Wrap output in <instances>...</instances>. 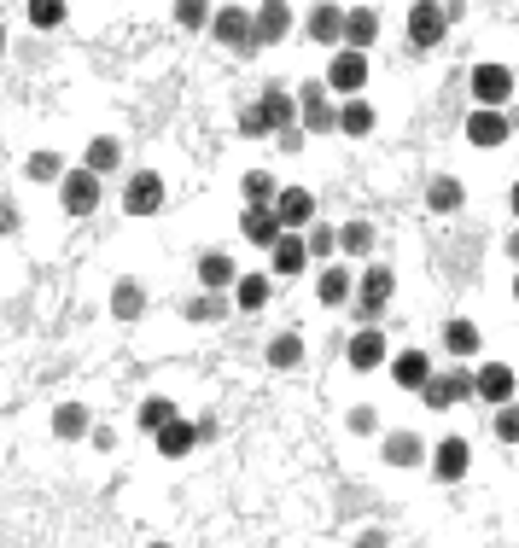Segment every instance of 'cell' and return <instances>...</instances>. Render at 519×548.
<instances>
[{
  "mask_svg": "<svg viewBox=\"0 0 519 548\" xmlns=\"http://www.w3.org/2000/svg\"><path fill=\"white\" fill-rule=\"evenodd\" d=\"M210 35L234 53H257V24H251V6H216L210 12Z\"/></svg>",
  "mask_w": 519,
  "mask_h": 548,
  "instance_id": "1",
  "label": "cell"
},
{
  "mask_svg": "<svg viewBox=\"0 0 519 548\" xmlns=\"http://www.w3.org/2000/svg\"><path fill=\"white\" fill-rule=\"evenodd\" d=\"M321 88H327V94H345V100H362V88H368V53L339 47L333 65H327V76H321Z\"/></svg>",
  "mask_w": 519,
  "mask_h": 548,
  "instance_id": "2",
  "label": "cell"
},
{
  "mask_svg": "<svg viewBox=\"0 0 519 548\" xmlns=\"http://www.w3.org/2000/svg\"><path fill=\"white\" fill-rule=\"evenodd\" d=\"M269 210H275L280 234H304V228L315 222V193H310V187H280Z\"/></svg>",
  "mask_w": 519,
  "mask_h": 548,
  "instance_id": "3",
  "label": "cell"
},
{
  "mask_svg": "<svg viewBox=\"0 0 519 548\" xmlns=\"http://www.w3.org/2000/svg\"><path fill=\"white\" fill-rule=\"evenodd\" d=\"M391 286H397V274L385 269V263H368L362 292H356V321H380L385 304H391Z\"/></svg>",
  "mask_w": 519,
  "mask_h": 548,
  "instance_id": "4",
  "label": "cell"
},
{
  "mask_svg": "<svg viewBox=\"0 0 519 548\" xmlns=\"http://www.w3.org/2000/svg\"><path fill=\"white\" fill-rule=\"evenodd\" d=\"M123 210L129 216H158L164 210V175L158 170H135L129 187H123Z\"/></svg>",
  "mask_w": 519,
  "mask_h": 548,
  "instance_id": "5",
  "label": "cell"
},
{
  "mask_svg": "<svg viewBox=\"0 0 519 548\" xmlns=\"http://www.w3.org/2000/svg\"><path fill=\"white\" fill-rule=\"evenodd\" d=\"M59 205H65V216H94V205H100V181H94L88 170L59 175Z\"/></svg>",
  "mask_w": 519,
  "mask_h": 548,
  "instance_id": "6",
  "label": "cell"
},
{
  "mask_svg": "<svg viewBox=\"0 0 519 548\" xmlns=\"http://www.w3.org/2000/svg\"><path fill=\"white\" fill-rule=\"evenodd\" d=\"M473 94H479V111H502L508 94H514V70L508 65H479L473 70Z\"/></svg>",
  "mask_w": 519,
  "mask_h": 548,
  "instance_id": "7",
  "label": "cell"
},
{
  "mask_svg": "<svg viewBox=\"0 0 519 548\" xmlns=\"http://www.w3.org/2000/svg\"><path fill=\"white\" fill-rule=\"evenodd\" d=\"M420 397H426V409H455V403H467L473 397V374H432L420 385Z\"/></svg>",
  "mask_w": 519,
  "mask_h": 548,
  "instance_id": "8",
  "label": "cell"
},
{
  "mask_svg": "<svg viewBox=\"0 0 519 548\" xmlns=\"http://www.w3.org/2000/svg\"><path fill=\"white\" fill-rule=\"evenodd\" d=\"M473 397L490 403V409H508V397H514V368H508V362H485V368L473 374Z\"/></svg>",
  "mask_w": 519,
  "mask_h": 548,
  "instance_id": "9",
  "label": "cell"
},
{
  "mask_svg": "<svg viewBox=\"0 0 519 548\" xmlns=\"http://www.w3.org/2000/svg\"><path fill=\"white\" fill-rule=\"evenodd\" d=\"M444 30H450V6H409V41L415 47H438L444 41Z\"/></svg>",
  "mask_w": 519,
  "mask_h": 548,
  "instance_id": "10",
  "label": "cell"
},
{
  "mask_svg": "<svg viewBox=\"0 0 519 548\" xmlns=\"http://www.w3.org/2000/svg\"><path fill=\"white\" fill-rule=\"evenodd\" d=\"M467 467H473V449H467V438H444V444L432 449V473L444 484L467 479Z\"/></svg>",
  "mask_w": 519,
  "mask_h": 548,
  "instance_id": "11",
  "label": "cell"
},
{
  "mask_svg": "<svg viewBox=\"0 0 519 548\" xmlns=\"http://www.w3.org/2000/svg\"><path fill=\"white\" fill-rule=\"evenodd\" d=\"M251 111H257L263 135H280L286 123H298V100H292V94H280V88H269V94H263V100L251 105Z\"/></svg>",
  "mask_w": 519,
  "mask_h": 548,
  "instance_id": "12",
  "label": "cell"
},
{
  "mask_svg": "<svg viewBox=\"0 0 519 548\" xmlns=\"http://www.w3.org/2000/svg\"><path fill=\"white\" fill-rule=\"evenodd\" d=\"M304 35H310V41H327V47H339V41H345V6H310Z\"/></svg>",
  "mask_w": 519,
  "mask_h": 548,
  "instance_id": "13",
  "label": "cell"
},
{
  "mask_svg": "<svg viewBox=\"0 0 519 548\" xmlns=\"http://www.w3.org/2000/svg\"><path fill=\"white\" fill-rule=\"evenodd\" d=\"M251 24H257V41H263V47H275V41H286V30H292V6L269 0V6L251 12Z\"/></svg>",
  "mask_w": 519,
  "mask_h": 548,
  "instance_id": "14",
  "label": "cell"
},
{
  "mask_svg": "<svg viewBox=\"0 0 519 548\" xmlns=\"http://www.w3.org/2000/svg\"><path fill=\"white\" fill-rule=\"evenodd\" d=\"M374 35H380L374 6H350V12H345V47H350V53H368V47H374Z\"/></svg>",
  "mask_w": 519,
  "mask_h": 548,
  "instance_id": "15",
  "label": "cell"
},
{
  "mask_svg": "<svg viewBox=\"0 0 519 548\" xmlns=\"http://www.w3.org/2000/svg\"><path fill=\"white\" fill-rule=\"evenodd\" d=\"M508 135H514V123H508L502 111H473V117H467V140H473V146H502Z\"/></svg>",
  "mask_w": 519,
  "mask_h": 548,
  "instance_id": "16",
  "label": "cell"
},
{
  "mask_svg": "<svg viewBox=\"0 0 519 548\" xmlns=\"http://www.w3.org/2000/svg\"><path fill=\"white\" fill-rule=\"evenodd\" d=\"M240 234H245L251 245H263V251H275V240H280L275 210H269V205H251V210L240 216Z\"/></svg>",
  "mask_w": 519,
  "mask_h": 548,
  "instance_id": "17",
  "label": "cell"
},
{
  "mask_svg": "<svg viewBox=\"0 0 519 548\" xmlns=\"http://www.w3.org/2000/svg\"><path fill=\"white\" fill-rule=\"evenodd\" d=\"M298 117H304V129H333V100H327L321 82H304V94H298Z\"/></svg>",
  "mask_w": 519,
  "mask_h": 548,
  "instance_id": "18",
  "label": "cell"
},
{
  "mask_svg": "<svg viewBox=\"0 0 519 548\" xmlns=\"http://www.w3.org/2000/svg\"><path fill=\"white\" fill-rule=\"evenodd\" d=\"M380 362H385V333L380 327H362V333L350 339V368L368 374V368H380Z\"/></svg>",
  "mask_w": 519,
  "mask_h": 548,
  "instance_id": "19",
  "label": "cell"
},
{
  "mask_svg": "<svg viewBox=\"0 0 519 548\" xmlns=\"http://www.w3.org/2000/svg\"><path fill=\"white\" fill-rule=\"evenodd\" d=\"M333 129L350 140H362V135H374V105L368 100H345L339 111H333Z\"/></svg>",
  "mask_w": 519,
  "mask_h": 548,
  "instance_id": "20",
  "label": "cell"
},
{
  "mask_svg": "<svg viewBox=\"0 0 519 548\" xmlns=\"http://www.w3.org/2000/svg\"><path fill=\"white\" fill-rule=\"evenodd\" d=\"M152 438H158V449H164L170 461H181V455H193V444H199V426L175 414L170 426H164V432H152Z\"/></svg>",
  "mask_w": 519,
  "mask_h": 548,
  "instance_id": "21",
  "label": "cell"
},
{
  "mask_svg": "<svg viewBox=\"0 0 519 548\" xmlns=\"http://www.w3.org/2000/svg\"><path fill=\"white\" fill-rule=\"evenodd\" d=\"M234 280H240V269H234L228 251H205V257H199V286H205V292H222V286H234Z\"/></svg>",
  "mask_w": 519,
  "mask_h": 548,
  "instance_id": "22",
  "label": "cell"
},
{
  "mask_svg": "<svg viewBox=\"0 0 519 548\" xmlns=\"http://www.w3.org/2000/svg\"><path fill=\"white\" fill-rule=\"evenodd\" d=\"M391 379H397L403 391H420V385L432 379V356H426V350H403V356L391 362Z\"/></svg>",
  "mask_w": 519,
  "mask_h": 548,
  "instance_id": "23",
  "label": "cell"
},
{
  "mask_svg": "<svg viewBox=\"0 0 519 548\" xmlns=\"http://www.w3.org/2000/svg\"><path fill=\"white\" fill-rule=\"evenodd\" d=\"M269 292H275V286H269V274H240V280H234V309L257 315V309L269 304Z\"/></svg>",
  "mask_w": 519,
  "mask_h": 548,
  "instance_id": "24",
  "label": "cell"
},
{
  "mask_svg": "<svg viewBox=\"0 0 519 548\" xmlns=\"http://www.w3.org/2000/svg\"><path fill=\"white\" fill-rule=\"evenodd\" d=\"M333 245H339L345 257H368V251H374V222H362V216H350L345 228L333 234Z\"/></svg>",
  "mask_w": 519,
  "mask_h": 548,
  "instance_id": "25",
  "label": "cell"
},
{
  "mask_svg": "<svg viewBox=\"0 0 519 548\" xmlns=\"http://www.w3.org/2000/svg\"><path fill=\"white\" fill-rule=\"evenodd\" d=\"M269 257H275V274H304V263H310V251H304V234H280Z\"/></svg>",
  "mask_w": 519,
  "mask_h": 548,
  "instance_id": "26",
  "label": "cell"
},
{
  "mask_svg": "<svg viewBox=\"0 0 519 548\" xmlns=\"http://www.w3.org/2000/svg\"><path fill=\"white\" fill-rule=\"evenodd\" d=\"M117 164H123V146H117L111 135H100L94 146H88V158H82V170L94 175V181H100V175H111Z\"/></svg>",
  "mask_w": 519,
  "mask_h": 548,
  "instance_id": "27",
  "label": "cell"
},
{
  "mask_svg": "<svg viewBox=\"0 0 519 548\" xmlns=\"http://www.w3.org/2000/svg\"><path fill=\"white\" fill-rule=\"evenodd\" d=\"M380 455L391 461V467H420V455H426V444H420L415 432H391Z\"/></svg>",
  "mask_w": 519,
  "mask_h": 548,
  "instance_id": "28",
  "label": "cell"
},
{
  "mask_svg": "<svg viewBox=\"0 0 519 548\" xmlns=\"http://www.w3.org/2000/svg\"><path fill=\"white\" fill-rule=\"evenodd\" d=\"M461 199H467V187H461L455 175H438V181L426 187V205L438 210V216H450V210H461Z\"/></svg>",
  "mask_w": 519,
  "mask_h": 548,
  "instance_id": "29",
  "label": "cell"
},
{
  "mask_svg": "<svg viewBox=\"0 0 519 548\" xmlns=\"http://www.w3.org/2000/svg\"><path fill=\"white\" fill-rule=\"evenodd\" d=\"M315 298H321V304H350V269H345V263L321 269V280H315Z\"/></svg>",
  "mask_w": 519,
  "mask_h": 548,
  "instance_id": "30",
  "label": "cell"
},
{
  "mask_svg": "<svg viewBox=\"0 0 519 548\" xmlns=\"http://www.w3.org/2000/svg\"><path fill=\"white\" fill-rule=\"evenodd\" d=\"M53 432H59V438H88L94 420H88L82 403H59V409H53Z\"/></svg>",
  "mask_w": 519,
  "mask_h": 548,
  "instance_id": "31",
  "label": "cell"
},
{
  "mask_svg": "<svg viewBox=\"0 0 519 548\" xmlns=\"http://www.w3.org/2000/svg\"><path fill=\"white\" fill-rule=\"evenodd\" d=\"M298 362H304V339H298V333H280V339H269V368H280V374H286V368H298Z\"/></svg>",
  "mask_w": 519,
  "mask_h": 548,
  "instance_id": "32",
  "label": "cell"
},
{
  "mask_svg": "<svg viewBox=\"0 0 519 548\" xmlns=\"http://www.w3.org/2000/svg\"><path fill=\"white\" fill-rule=\"evenodd\" d=\"M111 309H117V321H140V309H146V292H140L135 280H117V292H111Z\"/></svg>",
  "mask_w": 519,
  "mask_h": 548,
  "instance_id": "33",
  "label": "cell"
},
{
  "mask_svg": "<svg viewBox=\"0 0 519 548\" xmlns=\"http://www.w3.org/2000/svg\"><path fill=\"white\" fill-rule=\"evenodd\" d=\"M444 350L450 356H479V327L473 321H450L444 327Z\"/></svg>",
  "mask_w": 519,
  "mask_h": 548,
  "instance_id": "34",
  "label": "cell"
},
{
  "mask_svg": "<svg viewBox=\"0 0 519 548\" xmlns=\"http://www.w3.org/2000/svg\"><path fill=\"white\" fill-rule=\"evenodd\" d=\"M240 193H245V210H251V205H275V193H280V187H275V175L251 170V175L240 181Z\"/></svg>",
  "mask_w": 519,
  "mask_h": 548,
  "instance_id": "35",
  "label": "cell"
},
{
  "mask_svg": "<svg viewBox=\"0 0 519 548\" xmlns=\"http://www.w3.org/2000/svg\"><path fill=\"white\" fill-rule=\"evenodd\" d=\"M228 309H234V304H228L222 292H199V298L187 304V321H199V327H205V321H222Z\"/></svg>",
  "mask_w": 519,
  "mask_h": 548,
  "instance_id": "36",
  "label": "cell"
},
{
  "mask_svg": "<svg viewBox=\"0 0 519 548\" xmlns=\"http://www.w3.org/2000/svg\"><path fill=\"white\" fill-rule=\"evenodd\" d=\"M170 420H175V403H170V397H146V403H140V426H146V432H164Z\"/></svg>",
  "mask_w": 519,
  "mask_h": 548,
  "instance_id": "37",
  "label": "cell"
},
{
  "mask_svg": "<svg viewBox=\"0 0 519 548\" xmlns=\"http://www.w3.org/2000/svg\"><path fill=\"white\" fill-rule=\"evenodd\" d=\"M24 18H30L35 30H59V24H65V6H59V0H35Z\"/></svg>",
  "mask_w": 519,
  "mask_h": 548,
  "instance_id": "38",
  "label": "cell"
},
{
  "mask_svg": "<svg viewBox=\"0 0 519 548\" xmlns=\"http://www.w3.org/2000/svg\"><path fill=\"white\" fill-rule=\"evenodd\" d=\"M59 170H65V164H59V152H30V164H24L30 181H59Z\"/></svg>",
  "mask_w": 519,
  "mask_h": 548,
  "instance_id": "39",
  "label": "cell"
},
{
  "mask_svg": "<svg viewBox=\"0 0 519 548\" xmlns=\"http://www.w3.org/2000/svg\"><path fill=\"white\" fill-rule=\"evenodd\" d=\"M175 24H181V30H205L210 6H193V0H187V6H175Z\"/></svg>",
  "mask_w": 519,
  "mask_h": 548,
  "instance_id": "40",
  "label": "cell"
},
{
  "mask_svg": "<svg viewBox=\"0 0 519 548\" xmlns=\"http://www.w3.org/2000/svg\"><path fill=\"white\" fill-rule=\"evenodd\" d=\"M496 438L502 444H519V409L508 403V409H496Z\"/></svg>",
  "mask_w": 519,
  "mask_h": 548,
  "instance_id": "41",
  "label": "cell"
},
{
  "mask_svg": "<svg viewBox=\"0 0 519 548\" xmlns=\"http://www.w3.org/2000/svg\"><path fill=\"white\" fill-rule=\"evenodd\" d=\"M304 251H310V257H327V251H333V228H310Z\"/></svg>",
  "mask_w": 519,
  "mask_h": 548,
  "instance_id": "42",
  "label": "cell"
},
{
  "mask_svg": "<svg viewBox=\"0 0 519 548\" xmlns=\"http://www.w3.org/2000/svg\"><path fill=\"white\" fill-rule=\"evenodd\" d=\"M391 543V537H385L380 525H368V531H362V537H356V548H385Z\"/></svg>",
  "mask_w": 519,
  "mask_h": 548,
  "instance_id": "43",
  "label": "cell"
},
{
  "mask_svg": "<svg viewBox=\"0 0 519 548\" xmlns=\"http://www.w3.org/2000/svg\"><path fill=\"white\" fill-rule=\"evenodd\" d=\"M350 432H374V409H350Z\"/></svg>",
  "mask_w": 519,
  "mask_h": 548,
  "instance_id": "44",
  "label": "cell"
},
{
  "mask_svg": "<svg viewBox=\"0 0 519 548\" xmlns=\"http://www.w3.org/2000/svg\"><path fill=\"white\" fill-rule=\"evenodd\" d=\"M12 228H18V210H12L6 199H0V234H12Z\"/></svg>",
  "mask_w": 519,
  "mask_h": 548,
  "instance_id": "45",
  "label": "cell"
},
{
  "mask_svg": "<svg viewBox=\"0 0 519 548\" xmlns=\"http://www.w3.org/2000/svg\"><path fill=\"white\" fill-rule=\"evenodd\" d=\"M508 257H514V263H519V234H514V240H508Z\"/></svg>",
  "mask_w": 519,
  "mask_h": 548,
  "instance_id": "46",
  "label": "cell"
},
{
  "mask_svg": "<svg viewBox=\"0 0 519 548\" xmlns=\"http://www.w3.org/2000/svg\"><path fill=\"white\" fill-rule=\"evenodd\" d=\"M508 205H514V216H519V181H514V193H508Z\"/></svg>",
  "mask_w": 519,
  "mask_h": 548,
  "instance_id": "47",
  "label": "cell"
},
{
  "mask_svg": "<svg viewBox=\"0 0 519 548\" xmlns=\"http://www.w3.org/2000/svg\"><path fill=\"white\" fill-rule=\"evenodd\" d=\"M0 53H6V30H0Z\"/></svg>",
  "mask_w": 519,
  "mask_h": 548,
  "instance_id": "48",
  "label": "cell"
},
{
  "mask_svg": "<svg viewBox=\"0 0 519 548\" xmlns=\"http://www.w3.org/2000/svg\"><path fill=\"white\" fill-rule=\"evenodd\" d=\"M146 548H170V543H146Z\"/></svg>",
  "mask_w": 519,
  "mask_h": 548,
  "instance_id": "49",
  "label": "cell"
},
{
  "mask_svg": "<svg viewBox=\"0 0 519 548\" xmlns=\"http://www.w3.org/2000/svg\"><path fill=\"white\" fill-rule=\"evenodd\" d=\"M514 298H519V274H514Z\"/></svg>",
  "mask_w": 519,
  "mask_h": 548,
  "instance_id": "50",
  "label": "cell"
}]
</instances>
